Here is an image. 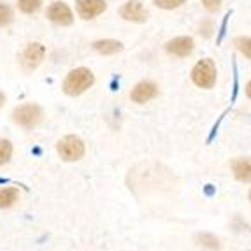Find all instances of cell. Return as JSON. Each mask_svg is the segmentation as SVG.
<instances>
[{"instance_id": "ac0fdd59", "label": "cell", "mask_w": 251, "mask_h": 251, "mask_svg": "<svg viewBox=\"0 0 251 251\" xmlns=\"http://www.w3.org/2000/svg\"><path fill=\"white\" fill-rule=\"evenodd\" d=\"M235 44H237L239 51H241V53H244L248 58H250V54H251V51H250V37H239V39H235Z\"/></svg>"}, {"instance_id": "30bf717a", "label": "cell", "mask_w": 251, "mask_h": 251, "mask_svg": "<svg viewBox=\"0 0 251 251\" xmlns=\"http://www.w3.org/2000/svg\"><path fill=\"white\" fill-rule=\"evenodd\" d=\"M193 46H195L193 39L183 35V37H176V39H172V41H169L167 44H165V51H167L169 54H174V56L184 58V56L192 54Z\"/></svg>"}, {"instance_id": "277c9868", "label": "cell", "mask_w": 251, "mask_h": 251, "mask_svg": "<svg viewBox=\"0 0 251 251\" xmlns=\"http://www.w3.org/2000/svg\"><path fill=\"white\" fill-rule=\"evenodd\" d=\"M56 151L65 162H77L84 156V143L75 135H67L56 144Z\"/></svg>"}, {"instance_id": "9c48e42d", "label": "cell", "mask_w": 251, "mask_h": 251, "mask_svg": "<svg viewBox=\"0 0 251 251\" xmlns=\"http://www.w3.org/2000/svg\"><path fill=\"white\" fill-rule=\"evenodd\" d=\"M48 18H50L53 23L56 25H62V26H69L72 25V21H74V16H72V11L67 4H63V2H53V4L48 7Z\"/></svg>"}, {"instance_id": "44dd1931", "label": "cell", "mask_w": 251, "mask_h": 251, "mask_svg": "<svg viewBox=\"0 0 251 251\" xmlns=\"http://www.w3.org/2000/svg\"><path fill=\"white\" fill-rule=\"evenodd\" d=\"M4 102H5V95L2 92H0V107H2V105H4Z\"/></svg>"}, {"instance_id": "6da1fadb", "label": "cell", "mask_w": 251, "mask_h": 251, "mask_svg": "<svg viewBox=\"0 0 251 251\" xmlns=\"http://www.w3.org/2000/svg\"><path fill=\"white\" fill-rule=\"evenodd\" d=\"M93 83H95V75H93V72L90 69H72L67 74V77H65V81H63V92L67 93L69 97H77L88 88H92Z\"/></svg>"}, {"instance_id": "52a82bcc", "label": "cell", "mask_w": 251, "mask_h": 251, "mask_svg": "<svg viewBox=\"0 0 251 251\" xmlns=\"http://www.w3.org/2000/svg\"><path fill=\"white\" fill-rule=\"evenodd\" d=\"M107 9L105 0H75V11L83 20H93Z\"/></svg>"}, {"instance_id": "3957f363", "label": "cell", "mask_w": 251, "mask_h": 251, "mask_svg": "<svg viewBox=\"0 0 251 251\" xmlns=\"http://www.w3.org/2000/svg\"><path fill=\"white\" fill-rule=\"evenodd\" d=\"M13 120L23 128L30 130L37 126L42 120V111L37 104H23L13 111Z\"/></svg>"}, {"instance_id": "ba28073f", "label": "cell", "mask_w": 251, "mask_h": 251, "mask_svg": "<svg viewBox=\"0 0 251 251\" xmlns=\"http://www.w3.org/2000/svg\"><path fill=\"white\" fill-rule=\"evenodd\" d=\"M155 97H158V86L153 81H141L130 92V99L135 104H146V102L153 100Z\"/></svg>"}, {"instance_id": "5bb4252c", "label": "cell", "mask_w": 251, "mask_h": 251, "mask_svg": "<svg viewBox=\"0 0 251 251\" xmlns=\"http://www.w3.org/2000/svg\"><path fill=\"white\" fill-rule=\"evenodd\" d=\"M13 156V144L7 139H0V165H5L9 163Z\"/></svg>"}, {"instance_id": "7c38bea8", "label": "cell", "mask_w": 251, "mask_h": 251, "mask_svg": "<svg viewBox=\"0 0 251 251\" xmlns=\"http://www.w3.org/2000/svg\"><path fill=\"white\" fill-rule=\"evenodd\" d=\"M232 169H234V174L239 181H250V160L248 158H237L232 162Z\"/></svg>"}, {"instance_id": "8992f818", "label": "cell", "mask_w": 251, "mask_h": 251, "mask_svg": "<svg viewBox=\"0 0 251 251\" xmlns=\"http://www.w3.org/2000/svg\"><path fill=\"white\" fill-rule=\"evenodd\" d=\"M123 20L132 21V23H146L148 11L141 0H128L122 9H120Z\"/></svg>"}, {"instance_id": "9a60e30c", "label": "cell", "mask_w": 251, "mask_h": 251, "mask_svg": "<svg viewBox=\"0 0 251 251\" xmlns=\"http://www.w3.org/2000/svg\"><path fill=\"white\" fill-rule=\"evenodd\" d=\"M42 0H18V7H20L21 13L25 14H32L35 11H39Z\"/></svg>"}, {"instance_id": "7a4b0ae2", "label": "cell", "mask_w": 251, "mask_h": 251, "mask_svg": "<svg viewBox=\"0 0 251 251\" xmlns=\"http://www.w3.org/2000/svg\"><path fill=\"white\" fill-rule=\"evenodd\" d=\"M192 81L201 88H213L216 83V65L213 63V60L204 58L195 63V67L192 69Z\"/></svg>"}, {"instance_id": "4fadbf2b", "label": "cell", "mask_w": 251, "mask_h": 251, "mask_svg": "<svg viewBox=\"0 0 251 251\" xmlns=\"http://www.w3.org/2000/svg\"><path fill=\"white\" fill-rule=\"evenodd\" d=\"M18 201V190L16 188H2L0 190V209L11 207Z\"/></svg>"}, {"instance_id": "ffe728a7", "label": "cell", "mask_w": 251, "mask_h": 251, "mask_svg": "<svg viewBox=\"0 0 251 251\" xmlns=\"http://www.w3.org/2000/svg\"><path fill=\"white\" fill-rule=\"evenodd\" d=\"M201 241H204L202 244H205V246H211L213 250H216V248H218V239H216V237H213V235L204 234V235L201 237Z\"/></svg>"}, {"instance_id": "8fae6325", "label": "cell", "mask_w": 251, "mask_h": 251, "mask_svg": "<svg viewBox=\"0 0 251 251\" xmlns=\"http://www.w3.org/2000/svg\"><path fill=\"white\" fill-rule=\"evenodd\" d=\"M93 50L97 53L104 54V56H113V54H118L123 51V42L120 41H114V39H102V41H95L92 44Z\"/></svg>"}, {"instance_id": "e0dca14e", "label": "cell", "mask_w": 251, "mask_h": 251, "mask_svg": "<svg viewBox=\"0 0 251 251\" xmlns=\"http://www.w3.org/2000/svg\"><path fill=\"white\" fill-rule=\"evenodd\" d=\"M156 7L165 9V11H171V9H177L186 2V0H153Z\"/></svg>"}, {"instance_id": "2e32d148", "label": "cell", "mask_w": 251, "mask_h": 251, "mask_svg": "<svg viewBox=\"0 0 251 251\" xmlns=\"http://www.w3.org/2000/svg\"><path fill=\"white\" fill-rule=\"evenodd\" d=\"M13 9L9 7L7 4H4V2H0V26H7L13 21Z\"/></svg>"}, {"instance_id": "5b68a950", "label": "cell", "mask_w": 251, "mask_h": 251, "mask_svg": "<svg viewBox=\"0 0 251 251\" xmlns=\"http://www.w3.org/2000/svg\"><path fill=\"white\" fill-rule=\"evenodd\" d=\"M44 54H46V48L39 44V42H32L26 46V50L23 51V56H21V63L26 71H34L44 60Z\"/></svg>"}, {"instance_id": "d6986e66", "label": "cell", "mask_w": 251, "mask_h": 251, "mask_svg": "<svg viewBox=\"0 0 251 251\" xmlns=\"http://www.w3.org/2000/svg\"><path fill=\"white\" fill-rule=\"evenodd\" d=\"M202 4H204V7L209 13H216L218 9H220V5H222V0H202Z\"/></svg>"}]
</instances>
